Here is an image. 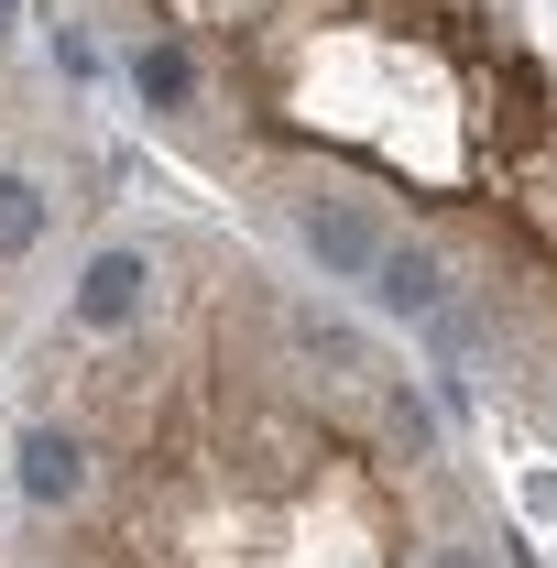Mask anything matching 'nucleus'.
Wrapping results in <instances>:
<instances>
[{
    "label": "nucleus",
    "instance_id": "1",
    "mask_svg": "<svg viewBox=\"0 0 557 568\" xmlns=\"http://www.w3.org/2000/svg\"><path fill=\"white\" fill-rule=\"evenodd\" d=\"M295 230H306V252L328 263V284H372V263H383V219L361 209V197H328V186H317V197L295 209Z\"/></svg>",
    "mask_w": 557,
    "mask_h": 568
},
{
    "label": "nucleus",
    "instance_id": "2",
    "mask_svg": "<svg viewBox=\"0 0 557 568\" xmlns=\"http://www.w3.org/2000/svg\"><path fill=\"white\" fill-rule=\"evenodd\" d=\"M372 306L426 328V317L448 306V252H437V241H383V263H372Z\"/></svg>",
    "mask_w": 557,
    "mask_h": 568
},
{
    "label": "nucleus",
    "instance_id": "3",
    "mask_svg": "<svg viewBox=\"0 0 557 568\" xmlns=\"http://www.w3.org/2000/svg\"><path fill=\"white\" fill-rule=\"evenodd\" d=\"M142 295H153V263H142V252H99V263L77 274V328H132Z\"/></svg>",
    "mask_w": 557,
    "mask_h": 568
},
{
    "label": "nucleus",
    "instance_id": "4",
    "mask_svg": "<svg viewBox=\"0 0 557 568\" xmlns=\"http://www.w3.org/2000/svg\"><path fill=\"white\" fill-rule=\"evenodd\" d=\"M22 493H33V503H77V493H88V437L33 426V437H22Z\"/></svg>",
    "mask_w": 557,
    "mask_h": 568
},
{
    "label": "nucleus",
    "instance_id": "5",
    "mask_svg": "<svg viewBox=\"0 0 557 568\" xmlns=\"http://www.w3.org/2000/svg\"><path fill=\"white\" fill-rule=\"evenodd\" d=\"M44 241V186L33 175H0V263H22Z\"/></svg>",
    "mask_w": 557,
    "mask_h": 568
},
{
    "label": "nucleus",
    "instance_id": "6",
    "mask_svg": "<svg viewBox=\"0 0 557 568\" xmlns=\"http://www.w3.org/2000/svg\"><path fill=\"white\" fill-rule=\"evenodd\" d=\"M142 99H153V110H186V99H198V55H186V44H142Z\"/></svg>",
    "mask_w": 557,
    "mask_h": 568
},
{
    "label": "nucleus",
    "instance_id": "7",
    "mask_svg": "<svg viewBox=\"0 0 557 568\" xmlns=\"http://www.w3.org/2000/svg\"><path fill=\"white\" fill-rule=\"evenodd\" d=\"M383 416H394V437H405V448H416V459H426V448H437V416H426V405H416V394H405V383H394V394H383Z\"/></svg>",
    "mask_w": 557,
    "mask_h": 568
},
{
    "label": "nucleus",
    "instance_id": "8",
    "mask_svg": "<svg viewBox=\"0 0 557 568\" xmlns=\"http://www.w3.org/2000/svg\"><path fill=\"white\" fill-rule=\"evenodd\" d=\"M416 568H492V558H482V547H426Z\"/></svg>",
    "mask_w": 557,
    "mask_h": 568
}]
</instances>
